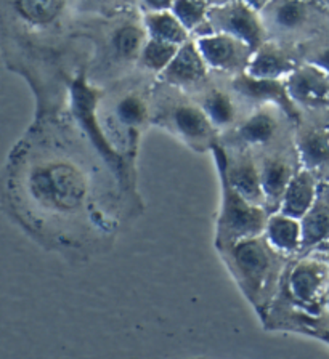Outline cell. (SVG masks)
<instances>
[{
  "mask_svg": "<svg viewBox=\"0 0 329 359\" xmlns=\"http://www.w3.org/2000/svg\"><path fill=\"white\" fill-rule=\"evenodd\" d=\"M25 149L12 153L10 184L16 204L26 202L41 218L65 222L92 215L90 173L71 154L53 153L42 146L23 142ZM26 205H21L23 209Z\"/></svg>",
  "mask_w": 329,
  "mask_h": 359,
  "instance_id": "obj_1",
  "label": "cell"
},
{
  "mask_svg": "<svg viewBox=\"0 0 329 359\" xmlns=\"http://www.w3.org/2000/svg\"><path fill=\"white\" fill-rule=\"evenodd\" d=\"M153 81L158 79L140 72L138 79L127 77L100 97L102 116L97 114V121L103 137L109 148L130 165L138 138L153 121Z\"/></svg>",
  "mask_w": 329,
  "mask_h": 359,
  "instance_id": "obj_2",
  "label": "cell"
},
{
  "mask_svg": "<svg viewBox=\"0 0 329 359\" xmlns=\"http://www.w3.org/2000/svg\"><path fill=\"white\" fill-rule=\"evenodd\" d=\"M217 252L239 290L264 321L273 300L280 292L284 271L291 257L275 249L265 234L219 247Z\"/></svg>",
  "mask_w": 329,
  "mask_h": 359,
  "instance_id": "obj_3",
  "label": "cell"
},
{
  "mask_svg": "<svg viewBox=\"0 0 329 359\" xmlns=\"http://www.w3.org/2000/svg\"><path fill=\"white\" fill-rule=\"evenodd\" d=\"M147 41L148 32L142 15L129 10L106 16L95 37L97 50L87 79L111 87L130 77L133 71H138V60Z\"/></svg>",
  "mask_w": 329,
  "mask_h": 359,
  "instance_id": "obj_4",
  "label": "cell"
},
{
  "mask_svg": "<svg viewBox=\"0 0 329 359\" xmlns=\"http://www.w3.org/2000/svg\"><path fill=\"white\" fill-rule=\"evenodd\" d=\"M196 153L212 151L220 135L192 95L159 81L153 86V121Z\"/></svg>",
  "mask_w": 329,
  "mask_h": 359,
  "instance_id": "obj_5",
  "label": "cell"
},
{
  "mask_svg": "<svg viewBox=\"0 0 329 359\" xmlns=\"http://www.w3.org/2000/svg\"><path fill=\"white\" fill-rule=\"evenodd\" d=\"M328 11L318 0H271L260 15L270 41L297 52L326 31Z\"/></svg>",
  "mask_w": 329,
  "mask_h": 359,
  "instance_id": "obj_6",
  "label": "cell"
},
{
  "mask_svg": "<svg viewBox=\"0 0 329 359\" xmlns=\"http://www.w3.org/2000/svg\"><path fill=\"white\" fill-rule=\"evenodd\" d=\"M295 126L291 116L278 104H260L250 109L244 119L219 140L224 146L248 148L262 153L295 143Z\"/></svg>",
  "mask_w": 329,
  "mask_h": 359,
  "instance_id": "obj_7",
  "label": "cell"
},
{
  "mask_svg": "<svg viewBox=\"0 0 329 359\" xmlns=\"http://www.w3.org/2000/svg\"><path fill=\"white\" fill-rule=\"evenodd\" d=\"M217 172L222 184V205L215 223V249L264 234L270 212L250 204L231 187L224 173Z\"/></svg>",
  "mask_w": 329,
  "mask_h": 359,
  "instance_id": "obj_8",
  "label": "cell"
},
{
  "mask_svg": "<svg viewBox=\"0 0 329 359\" xmlns=\"http://www.w3.org/2000/svg\"><path fill=\"white\" fill-rule=\"evenodd\" d=\"M214 156L217 170H220L227 177L228 182L244 199L250 204L265 207V194L262 188L260 168L257 156L254 151L238 146L215 144L210 151Z\"/></svg>",
  "mask_w": 329,
  "mask_h": 359,
  "instance_id": "obj_9",
  "label": "cell"
},
{
  "mask_svg": "<svg viewBox=\"0 0 329 359\" xmlns=\"http://www.w3.org/2000/svg\"><path fill=\"white\" fill-rule=\"evenodd\" d=\"M217 76H219V81L210 76L203 87L189 95L198 101L212 126L222 137L235 128L250 109L231 87L230 79L220 74Z\"/></svg>",
  "mask_w": 329,
  "mask_h": 359,
  "instance_id": "obj_10",
  "label": "cell"
},
{
  "mask_svg": "<svg viewBox=\"0 0 329 359\" xmlns=\"http://www.w3.org/2000/svg\"><path fill=\"white\" fill-rule=\"evenodd\" d=\"M208 27L209 34H230L246 42L253 50H257L262 43L269 41L260 11L249 5L246 0H233L230 4L210 7Z\"/></svg>",
  "mask_w": 329,
  "mask_h": 359,
  "instance_id": "obj_11",
  "label": "cell"
},
{
  "mask_svg": "<svg viewBox=\"0 0 329 359\" xmlns=\"http://www.w3.org/2000/svg\"><path fill=\"white\" fill-rule=\"evenodd\" d=\"M257 156L262 188L265 194L267 210L278 212L281 207L284 193L293 182L295 173L300 170V157L297 146L288 144L269 151L255 153Z\"/></svg>",
  "mask_w": 329,
  "mask_h": 359,
  "instance_id": "obj_12",
  "label": "cell"
},
{
  "mask_svg": "<svg viewBox=\"0 0 329 359\" xmlns=\"http://www.w3.org/2000/svg\"><path fill=\"white\" fill-rule=\"evenodd\" d=\"M318 109L300 111L295 126V146L300 164L323 183H329V122L318 117Z\"/></svg>",
  "mask_w": 329,
  "mask_h": 359,
  "instance_id": "obj_13",
  "label": "cell"
},
{
  "mask_svg": "<svg viewBox=\"0 0 329 359\" xmlns=\"http://www.w3.org/2000/svg\"><path fill=\"white\" fill-rule=\"evenodd\" d=\"M193 39L212 74L233 77L246 72L254 53L246 42L222 32H210Z\"/></svg>",
  "mask_w": 329,
  "mask_h": 359,
  "instance_id": "obj_14",
  "label": "cell"
},
{
  "mask_svg": "<svg viewBox=\"0 0 329 359\" xmlns=\"http://www.w3.org/2000/svg\"><path fill=\"white\" fill-rule=\"evenodd\" d=\"M284 82L299 111L325 109L329 104V74L316 65L300 61Z\"/></svg>",
  "mask_w": 329,
  "mask_h": 359,
  "instance_id": "obj_15",
  "label": "cell"
},
{
  "mask_svg": "<svg viewBox=\"0 0 329 359\" xmlns=\"http://www.w3.org/2000/svg\"><path fill=\"white\" fill-rule=\"evenodd\" d=\"M210 76L212 72L199 52L196 41L189 39L180 45L174 60L161 72L158 81L187 93H194L209 81Z\"/></svg>",
  "mask_w": 329,
  "mask_h": 359,
  "instance_id": "obj_16",
  "label": "cell"
},
{
  "mask_svg": "<svg viewBox=\"0 0 329 359\" xmlns=\"http://www.w3.org/2000/svg\"><path fill=\"white\" fill-rule=\"evenodd\" d=\"M230 79L231 87L235 92L243 98L244 103L248 104L249 109L255 108L260 104H278L293 117L294 121H299L300 111L297 106L294 104L286 88V82L284 79L281 81H273V79H257L249 76L248 72H241V74L228 77Z\"/></svg>",
  "mask_w": 329,
  "mask_h": 359,
  "instance_id": "obj_17",
  "label": "cell"
},
{
  "mask_svg": "<svg viewBox=\"0 0 329 359\" xmlns=\"http://www.w3.org/2000/svg\"><path fill=\"white\" fill-rule=\"evenodd\" d=\"M300 63L295 50L284 47L275 41H265L257 50H254L246 72L257 79H286Z\"/></svg>",
  "mask_w": 329,
  "mask_h": 359,
  "instance_id": "obj_18",
  "label": "cell"
},
{
  "mask_svg": "<svg viewBox=\"0 0 329 359\" xmlns=\"http://www.w3.org/2000/svg\"><path fill=\"white\" fill-rule=\"evenodd\" d=\"M300 224L302 247L297 255L318 252L329 244V183L320 182L314 205L305 213Z\"/></svg>",
  "mask_w": 329,
  "mask_h": 359,
  "instance_id": "obj_19",
  "label": "cell"
},
{
  "mask_svg": "<svg viewBox=\"0 0 329 359\" xmlns=\"http://www.w3.org/2000/svg\"><path fill=\"white\" fill-rule=\"evenodd\" d=\"M318 188H320V180L310 170L300 167V170L295 173L293 182L289 183L278 212L293 218H297V220H302L305 213L314 205Z\"/></svg>",
  "mask_w": 329,
  "mask_h": 359,
  "instance_id": "obj_20",
  "label": "cell"
},
{
  "mask_svg": "<svg viewBox=\"0 0 329 359\" xmlns=\"http://www.w3.org/2000/svg\"><path fill=\"white\" fill-rule=\"evenodd\" d=\"M271 245L289 257L297 255L302 247V224L297 218L281 212L270 213L265 233Z\"/></svg>",
  "mask_w": 329,
  "mask_h": 359,
  "instance_id": "obj_21",
  "label": "cell"
},
{
  "mask_svg": "<svg viewBox=\"0 0 329 359\" xmlns=\"http://www.w3.org/2000/svg\"><path fill=\"white\" fill-rule=\"evenodd\" d=\"M142 16L148 37L175 45H183L189 39H193L192 34L182 25V21L177 18L172 10L145 11Z\"/></svg>",
  "mask_w": 329,
  "mask_h": 359,
  "instance_id": "obj_22",
  "label": "cell"
},
{
  "mask_svg": "<svg viewBox=\"0 0 329 359\" xmlns=\"http://www.w3.org/2000/svg\"><path fill=\"white\" fill-rule=\"evenodd\" d=\"M178 48H180V45L148 37V41L142 50L140 60H138V71L147 76L158 79L161 72L174 60Z\"/></svg>",
  "mask_w": 329,
  "mask_h": 359,
  "instance_id": "obj_23",
  "label": "cell"
},
{
  "mask_svg": "<svg viewBox=\"0 0 329 359\" xmlns=\"http://www.w3.org/2000/svg\"><path fill=\"white\" fill-rule=\"evenodd\" d=\"M66 0H15L20 16L34 26H50L65 11Z\"/></svg>",
  "mask_w": 329,
  "mask_h": 359,
  "instance_id": "obj_24",
  "label": "cell"
},
{
  "mask_svg": "<svg viewBox=\"0 0 329 359\" xmlns=\"http://www.w3.org/2000/svg\"><path fill=\"white\" fill-rule=\"evenodd\" d=\"M172 11L182 25L187 27L193 37H201L209 34L208 16L210 5L204 0H175Z\"/></svg>",
  "mask_w": 329,
  "mask_h": 359,
  "instance_id": "obj_25",
  "label": "cell"
},
{
  "mask_svg": "<svg viewBox=\"0 0 329 359\" xmlns=\"http://www.w3.org/2000/svg\"><path fill=\"white\" fill-rule=\"evenodd\" d=\"M295 53H297L300 61L316 65L329 74V41L326 39L318 37L300 47Z\"/></svg>",
  "mask_w": 329,
  "mask_h": 359,
  "instance_id": "obj_26",
  "label": "cell"
},
{
  "mask_svg": "<svg viewBox=\"0 0 329 359\" xmlns=\"http://www.w3.org/2000/svg\"><path fill=\"white\" fill-rule=\"evenodd\" d=\"M95 8L100 11V15L111 16L122 11H129L130 5L138 2V0H93Z\"/></svg>",
  "mask_w": 329,
  "mask_h": 359,
  "instance_id": "obj_27",
  "label": "cell"
},
{
  "mask_svg": "<svg viewBox=\"0 0 329 359\" xmlns=\"http://www.w3.org/2000/svg\"><path fill=\"white\" fill-rule=\"evenodd\" d=\"M174 4H175V0H138V5H140L142 13H145V11L170 10Z\"/></svg>",
  "mask_w": 329,
  "mask_h": 359,
  "instance_id": "obj_28",
  "label": "cell"
},
{
  "mask_svg": "<svg viewBox=\"0 0 329 359\" xmlns=\"http://www.w3.org/2000/svg\"><path fill=\"white\" fill-rule=\"evenodd\" d=\"M246 2L249 4V5H253V7L255 8V10H264L267 5H269L271 0H246Z\"/></svg>",
  "mask_w": 329,
  "mask_h": 359,
  "instance_id": "obj_29",
  "label": "cell"
},
{
  "mask_svg": "<svg viewBox=\"0 0 329 359\" xmlns=\"http://www.w3.org/2000/svg\"><path fill=\"white\" fill-rule=\"evenodd\" d=\"M204 2H208L210 7H219V5L230 4V2H233V0H204Z\"/></svg>",
  "mask_w": 329,
  "mask_h": 359,
  "instance_id": "obj_30",
  "label": "cell"
},
{
  "mask_svg": "<svg viewBox=\"0 0 329 359\" xmlns=\"http://www.w3.org/2000/svg\"><path fill=\"white\" fill-rule=\"evenodd\" d=\"M318 2H320L323 7H326L329 10V0H318Z\"/></svg>",
  "mask_w": 329,
  "mask_h": 359,
  "instance_id": "obj_31",
  "label": "cell"
}]
</instances>
